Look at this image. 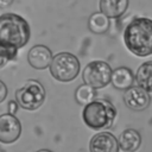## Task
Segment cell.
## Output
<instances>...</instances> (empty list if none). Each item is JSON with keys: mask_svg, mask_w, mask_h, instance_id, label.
Wrapping results in <instances>:
<instances>
[{"mask_svg": "<svg viewBox=\"0 0 152 152\" xmlns=\"http://www.w3.org/2000/svg\"><path fill=\"white\" fill-rule=\"evenodd\" d=\"M126 48L138 57L152 55V19L134 18L124 31Z\"/></svg>", "mask_w": 152, "mask_h": 152, "instance_id": "6da1fadb", "label": "cell"}, {"mask_svg": "<svg viewBox=\"0 0 152 152\" xmlns=\"http://www.w3.org/2000/svg\"><path fill=\"white\" fill-rule=\"evenodd\" d=\"M31 30L28 23L15 13L0 15V40L20 49L30 39Z\"/></svg>", "mask_w": 152, "mask_h": 152, "instance_id": "7a4b0ae2", "label": "cell"}, {"mask_svg": "<svg viewBox=\"0 0 152 152\" xmlns=\"http://www.w3.org/2000/svg\"><path fill=\"white\" fill-rule=\"evenodd\" d=\"M116 116V108L112 102L100 99L86 104L82 110L83 122L91 129L109 127Z\"/></svg>", "mask_w": 152, "mask_h": 152, "instance_id": "3957f363", "label": "cell"}, {"mask_svg": "<svg viewBox=\"0 0 152 152\" xmlns=\"http://www.w3.org/2000/svg\"><path fill=\"white\" fill-rule=\"evenodd\" d=\"M50 74L59 82H70L80 72V61L70 52H59L52 57L49 65Z\"/></svg>", "mask_w": 152, "mask_h": 152, "instance_id": "277c9868", "label": "cell"}, {"mask_svg": "<svg viewBox=\"0 0 152 152\" xmlns=\"http://www.w3.org/2000/svg\"><path fill=\"white\" fill-rule=\"evenodd\" d=\"M45 101V89L39 81L28 80L15 91V102L26 110L38 109Z\"/></svg>", "mask_w": 152, "mask_h": 152, "instance_id": "5b68a950", "label": "cell"}, {"mask_svg": "<svg viewBox=\"0 0 152 152\" xmlns=\"http://www.w3.org/2000/svg\"><path fill=\"white\" fill-rule=\"evenodd\" d=\"M112 68L107 62L93 61L88 63L82 72V80L84 84L93 87L94 89L104 88L110 82Z\"/></svg>", "mask_w": 152, "mask_h": 152, "instance_id": "8992f818", "label": "cell"}, {"mask_svg": "<svg viewBox=\"0 0 152 152\" xmlns=\"http://www.w3.org/2000/svg\"><path fill=\"white\" fill-rule=\"evenodd\" d=\"M21 134V124L14 116V114H1L0 115V142L12 144Z\"/></svg>", "mask_w": 152, "mask_h": 152, "instance_id": "52a82bcc", "label": "cell"}, {"mask_svg": "<svg viewBox=\"0 0 152 152\" xmlns=\"http://www.w3.org/2000/svg\"><path fill=\"white\" fill-rule=\"evenodd\" d=\"M124 102L132 110H144L150 106L151 97L142 88L129 87L124 94Z\"/></svg>", "mask_w": 152, "mask_h": 152, "instance_id": "ba28073f", "label": "cell"}, {"mask_svg": "<svg viewBox=\"0 0 152 152\" xmlns=\"http://www.w3.org/2000/svg\"><path fill=\"white\" fill-rule=\"evenodd\" d=\"M90 152H118L119 144L118 139L109 132L96 133L89 142Z\"/></svg>", "mask_w": 152, "mask_h": 152, "instance_id": "9c48e42d", "label": "cell"}, {"mask_svg": "<svg viewBox=\"0 0 152 152\" xmlns=\"http://www.w3.org/2000/svg\"><path fill=\"white\" fill-rule=\"evenodd\" d=\"M52 57V51L45 45H34L27 53L28 64L37 70L46 69L50 65Z\"/></svg>", "mask_w": 152, "mask_h": 152, "instance_id": "30bf717a", "label": "cell"}, {"mask_svg": "<svg viewBox=\"0 0 152 152\" xmlns=\"http://www.w3.org/2000/svg\"><path fill=\"white\" fill-rule=\"evenodd\" d=\"M128 0H100V12L108 18H120L128 8Z\"/></svg>", "mask_w": 152, "mask_h": 152, "instance_id": "8fae6325", "label": "cell"}, {"mask_svg": "<svg viewBox=\"0 0 152 152\" xmlns=\"http://www.w3.org/2000/svg\"><path fill=\"white\" fill-rule=\"evenodd\" d=\"M133 81H134V75L132 70L127 66H119L112 71L110 82L116 89L126 90L129 87H132Z\"/></svg>", "mask_w": 152, "mask_h": 152, "instance_id": "7c38bea8", "label": "cell"}, {"mask_svg": "<svg viewBox=\"0 0 152 152\" xmlns=\"http://www.w3.org/2000/svg\"><path fill=\"white\" fill-rule=\"evenodd\" d=\"M119 147L125 152H134L140 147L141 144V135L138 131L133 128L125 129L118 140Z\"/></svg>", "mask_w": 152, "mask_h": 152, "instance_id": "4fadbf2b", "label": "cell"}, {"mask_svg": "<svg viewBox=\"0 0 152 152\" xmlns=\"http://www.w3.org/2000/svg\"><path fill=\"white\" fill-rule=\"evenodd\" d=\"M138 87L142 88L147 93H152V61L142 63L134 76Z\"/></svg>", "mask_w": 152, "mask_h": 152, "instance_id": "5bb4252c", "label": "cell"}, {"mask_svg": "<svg viewBox=\"0 0 152 152\" xmlns=\"http://www.w3.org/2000/svg\"><path fill=\"white\" fill-rule=\"evenodd\" d=\"M109 18L106 17L101 12H95L89 17L88 21V27L91 32L96 34H102L109 30Z\"/></svg>", "mask_w": 152, "mask_h": 152, "instance_id": "9a60e30c", "label": "cell"}, {"mask_svg": "<svg viewBox=\"0 0 152 152\" xmlns=\"http://www.w3.org/2000/svg\"><path fill=\"white\" fill-rule=\"evenodd\" d=\"M96 89H94L93 87L90 86H87V84H83V86H80L76 91H75V100L78 104H88L90 103L91 101H94L96 99Z\"/></svg>", "mask_w": 152, "mask_h": 152, "instance_id": "2e32d148", "label": "cell"}, {"mask_svg": "<svg viewBox=\"0 0 152 152\" xmlns=\"http://www.w3.org/2000/svg\"><path fill=\"white\" fill-rule=\"evenodd\" d=\"M18 55V48L6 42L0 40V69L5 66L10 61H13Z\"/></svg>", "mask_w": 152, "mask_h": 152, "instance_id": "e0dca14e", "label": "cell"}, {"mask_svg": "<svg viewBox=\"0 0 152 152\" xmlns=\"http://www.w3.org/2000/svg\"><path fill=\"white\" fill-rule=\"evenodd\" d=\"M6 97H7V87H6V84L0 80V103L4 102Z\"/></svg>", "mask_w": 152, "mask_h": 152, "instance_id": "ac0fdd59", "label": "cell"}, {"mask_svg": "<svg viewBox=\"0 0 152 152\" xmlns=\"http://www.w3.org/2000/svg\"><path fill=\"white\" fill-rule=\"evenodd\" d=\"M18 109V103L14 101H10L8 102V113L10 114H14Z\"/></svg>", "mask_w": 152, "mask_h": 152, "instance_id": "d6986e66", "label": "cell"}, {"mask_svg": "<svg viewBox=\"0 0 152 152\" xmlns=\"http://www.w3.org/2000/svg\"><path fill=\"white\" fill-rule=\"evenodd\" d=\"M14 0H0V8H5V7H8L13 4Z\"/></svg>", "mask_w": 152, "mask_h": 152, "instance_id": "ffe728a7", "label": "cell"}, {"mask_svg": "<svg viewBox=\"0 0 152 152\" xmlns=\"http://www.w3.org/2000/svg\"><path fill=\"white\" fill-rule=\"evenodd\" d=\"M37 152H52V151H50V150H45V148H43V150H39V151H37Z\"/></svg>", "mask_w": 152, "mask_h": 152, "instance_id": "44dd1931", "label": "cell"}]
</instances>
